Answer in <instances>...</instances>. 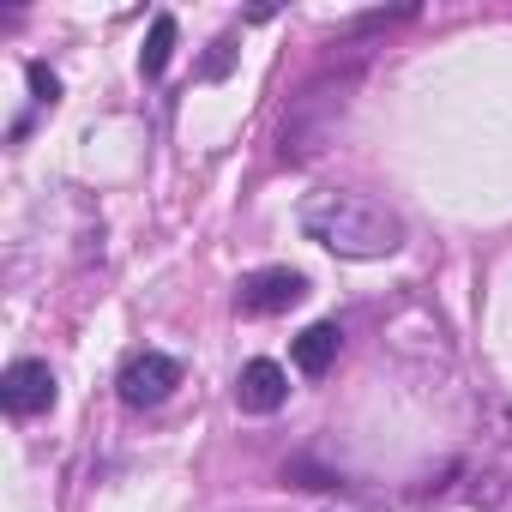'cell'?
<instances>
[{
  "label": "cell",
  "instance_id": "obj_4",
  "mask_svg": "<svg viewBox=\"0 0 512 512\" xmlns=\"http://www.w3.org/2000/svg\"><path fill=\"white\" fill-rule=\"evenodd\" d=\"M0 404H7V416L55 410V368L49 362H13L7 374H0Z\"/></svg>",
  "mask_w": 512,
  "mask_h": 512
},
{
  "label": "cell",
  "instance_id": "obj_1",
  "mask_svg": "<svg viewBox=\"0 0 512 512\" xmlns=\"http://www.w3.org/2000/svg\"><path fill=\"white\" fill-rule=\"evenodd\" d=\"M302 235L338 253V260H386V253L404 247V217L368 193L320 187L302 199Z\"/></svg>",
  "mask_w": 512,
  "mask_h": 512
},
{
  "label": "cell",
  "instance_id": "obj_5",
  "mask_svg": "<svg viewBox=\"0 0 512 512\" xmlns=\"http://www.w3.org/2000/svg\"><path fill=\"white\" fill-rule=\"evenodd\" d=\"M284 398H290V374L278 362H266V356L235 374V404L247 416H272V410H284Z\"/></svg>",
  "mask_w": 512,
  "mask_h": 512
},
{
  "label": "cell",
  "instance_id": "obj_8",
  "mask_svg": "<svg viewBox=\"0 0 512 512\" xmlns=\"http://www.w3.org/2000/svg\"><path fill=\"white\" fill-rule=\"evenodd\" d=\"M25 79H31V91H37V97H31L37 109H55V103H61V79H55L43 61H31V67H25Z\"/></svg>",
  "mask_w": 512,
  "mask_h": 512
},
{
  "label": "cell",
  "instance_id": "obj_7",
  "mask_svg": "<svg viewBox=\"0 0 512 512\" xmlns=\"http://www.w3.org/2000/svg\"><path fill=\"white\" fill-rule=\"evenodd\" d=\"M169 55H175V19L157 13V19H151V37H145V49H139V73H145V79H163Z\"/></svg>",
  "mask_w": 512,
  "mask_h": 512
},
{
  "label": "cell",
  "instance_id": "obj_2",
  "mask_svg": "<svg viewBox=\"0 0 512 512\" xmlns=\"http://www.w3.org/2000/svg\"><path fill=\"white\" fill-rule=\"evenodd\" d=\"M302 296H308V278H302V272H290V266H266V272H247V278H241L235 308L253 314V320H266V314H290Z\"/></svg>",
  "mask_w": 512,
  "mask_h": 512
},
{
  "label": "cell",
  "instance_id": "obj_3",
  "mask_svg": "<svg viewBox=\"0 0 512 512\" xmlns=\"http://www.w3.org/2000/svg\"><path fill=\"white\" fill-rule=\"evenodd\" d=\"M115 386H121V404L151 410V404H163V398L181 386V362L163 356V350H139V356H127V368H121Z\"/></svg>",
  "mask_w": 512,
  "mask_h": 512
},
{
  "label": "cell",
  "instance_id": "obj_6",
  "mask_svg": "<svg viewBox=\"0 0 512 512\" xmlns=\"http://www.w3.org/2000/svg\"><path fill=\"white\" fill-rule=\"evenodd\" d=\"M338 350H344V332H338L332 320H320V326H308V332L296 338V368H302L308 380H320V374L338 362Z\"/></svg>",
  "mask_w": 512,
  "mask_h": 512
}]
</instances>
